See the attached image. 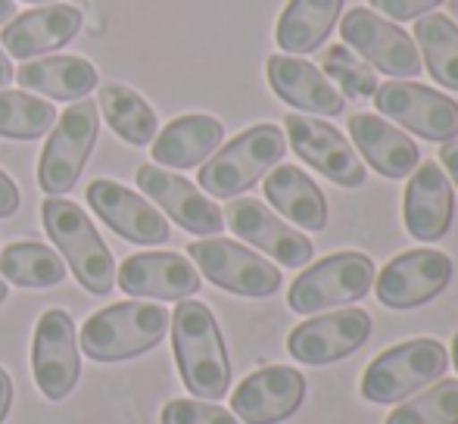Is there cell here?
Instances as JSON below:
<instances>
[{"mask_svg": "<svg viewBox=\"0 0 458 424\" xmlns=\"http://www.w3.org/2000/svg\"><path fill=\"white\" fill-rule=\"evenodd\" d=\"M119 287L131 297L182 303L199 291V272L182 253H134L119 266Z\"/></svg>", "mask_w": 458, "mask_h": 424, "instance_id": "cell-21", "label": "cell"}, {"mask_svg": "<svg viewBox=\"0 0 458 424\" xmlns=\"http://www.w3.org/2000/svg\"><path fill=\"white\" fill-rule=\"evenodd\" d=\"M13 75H16V69H13L10 56H6V50L0 47V88H6L13 81Z\"/></svg>", "mask_w": 458, "mask_h": 424, "instance_id": "cell-39", "label": "cell"}, {"mask_svg": "<svg viewBox=\"0 0 458 424\" xmlns=\"http://www.w3.org/2000/svg\"><path fill=\"white\" fill-rule=\"evenodd\" d=\"M222 140L225 125L218 119L203 113L178 115L153 138V163L165 169H193L203 165L222 147Z\"/></svg>", "mask_w": 458, "mask_h": 424, "instance_id": "cell-24", "label": "cell"}, {"mask_svg": "<svg viewBox=\"0 0 458 424\" xmlns=\"http://www.w3.org/2000/svg\"><path fill=\"white\" fill-rule=\"evenodd\" d=\"M31 371L35 384L47 400H66L79 384L81 359L75 321L66 310H47L38 318L31 343Z\"/></svg>", "mask_w": 458, "mask_h": 424, "instance_id": "cell-13", "label": "cell"}, {"mask_svg": "<svg viewBox=\"0 0 458 424\" xmlns=\"http://www.w3.org/2000/svg\"><path fill=\"white\" fill-rule=\"evenodd\" d=\"M453 362H455V369H458V331H455V337H453Z\"/></svg>", "mask_w": 458, "mask_h": 424, "instance_id": "cell-41", "label": "cell"}, {"mask_svg": "<svg viewBox=\"0 0 458 424\" xmlns=\"http://www.w3.org/2000/svg\"><path fill=\"white\" fill-rule=\"evenodd\" d=\"M88 203L109 228L119 237L131 243H165L169 241V222L159 216V209L140 194L128 191L125 184L109 182V178H97L85 191Z\"/></svg>", "mask_w": 458, "mask_h": 424, "instance_id": "cell-18", "label": "cell"}, {"mask_svg": "<svg viewBox=\"0 0 458 424\" xmlns=\"http://www.w3.org/2000/svg\"><path fill=\"white\" fill-rule=\"evenodd\" d=\"M440 165H443V172H446V178H453L458 184V140H446V144L440 147Z\"/></svg>", "mask_w": 458, "mask_h": 424, "instance_id": "cell-37", "label": "cell"}, {"mask_svg": "<svg viewBox=\"0 0 458 424\" xmlns=\"http://www.w3.org/2000/svg\"><path fill=\"white\" fill-rule=\"evenodd\" d=\"M16 19V4L13 0H0V25L13 22Z\"/></svg>", "mask_w": 458, "mask_h": 424, "instance_id": "cell-40", "label": "cell"}, {"mask_svg": "<svg viewBox=\"0 0 458 424\" xmlns=\"http://www.w3.org/2000/svg\"><path fill=\"white\" fill-rule=\"evenodd\" d=\"M371 337V316L356 306H344L327 316L306 318L287 337V352L302 365H331L352 356Z\"/></svg>", "mask_w": 458, "mask_h": 424, "instance_id": "cell-14", "label": "cell"}, {"mask_svg": "<svg viewBox=\"0 0 458 424\" xmlns=\"http://www.w3.org/2000/svg\"><path fill=\"white\" fill-rule=\"evenodd\" d=\"M100 131V109L94 100H75L63 115H56L50 138L38 163V184L44 194L63 197L79 184L85 163L91 157Z\"/></svg>", "mask_w": 458, "mask_h": 424, "instance_id": "cell-7", "label": "cell"}, {"mask_svg": "<svg viewBox=\"0 0 458 424\" xmlns=\"http://www.w3.org/2000/svg\"><path fill=\"white\" fill-rule=\"evenodd\" d=\"M19 209V188L4 169H0V218L16 216Z\"/></svg>", "mask_w": 458, "mask_h": 424, "instance_id": "cell-36", "label": "cell"}, {"mask_svg": "<svg viewBox=\"0 0 458 424\" xmlns=\"http://www.w3.org/2000/svg\"><path fill=\"white\" fill-rule=\"evenodd\" d=\"M169 312L157 303H115L81 327V352L94 362H122L153 350L169 331Z\"/></svg>", "mask_w": 458, "mask_h": 424, "instance_id": "cell-5", "label": "cell"}, {"mask_svg": "<svg viewBox=\"0 0 458 424\" xmlns=\"http://www.w3.org/2000/svg\"><path fill=\"white\" fill-rule=\"evenodd\" d=\"M453 212H455L453 182L440 169V163L437 159L418 163V169L411 172L409 184H405V200H403L405 231L415 241L434 243L449 231Z\"/></svg>", "mask_w": 458, "mask_h": 424, "instance_id": "cell-19", "label": "cell"}, {"mask_svg": "<svg viewBox=\"0 0 458 424\" xmlns=\"http://www.w3.org/2000/svg\"><path fill=\"white\" fill-rule=\"evenodd\" d=\"M340 10H344V0H290L275 25L277 47L287 56L318 50L337 25Z\"/></svg>", "mask_w": 458, "mask_h": 424, "instance_id": "cell-27", "label": "cell"}, {"mask_svg": "<svg viewBox=\"0 0 458 424\" xmlns=\"http://www.w3.org/2000/svg\"><path fill=\"white\" fill-rule=\"evenodd\" d=\"M10 406H13V381H10V375L0 369V424H4Z\"/></svg>", "mask_w": 458, "mask_h": 424, "instance_id": "cell-38", "label": "cell"}, {"mask_svg": "<svg viewBox=\"0 0 458 424\" xmlns=\"http://www.w3.org/2000/svg\"><path fill=\"white\" fill-rule=\"evenodd\" d=\"M163 424H241L228 409L206 400H172L163 409Z\"/></svg>", "mask_w": 458, "mask_h": 424, "instance_id": "cell-34", "label": "cell"}, {"mask_svg": "<svg viewBox=\"0 0 458 424\" xmlns=\"http://www.w3.org/2000/svg\"><path fill=\"white\" fill-rule=\"evenodd\" d=\"M6 293H10V291H6V281L0 278V303H4V300H6Z\"/></svg>", "mask_w": 458, "mask_h": 424, "instance_id": "cell-42", "label": "cell"}, {"mask_svg": "<svg viewBox=\"0 0 458 424\" xmlns=\"http://www.w3.org/2000/svg\"><path fill=\"white\" fill-rule=\"evenodd\" d=\"M97 109L103 113L106 125L113 128L122 140H128V144H134V147L153 144V138H157V131H159V119H157V113H153V106L147 104L134 88L119 85V81L100 88Z\"/></svg>", "mask_w": 458, "mask_h": 424, "instance_id": "cell-28", "label": "cell"}, {"mask_svg": "<svg viewBox=\"0 0 458 424\" xmlns=\"http://www.w3.org/2000/svg\"><path fill=\"white\" fill-rule=\"evenodd\" d=\"M13 81L50 100H85L97 88V69L85 56H41L25 60Z\"/></svg>", "mask_w": 458, "mask_h": 424, "instance_id": "cell-25", "label": "cell"}, {"mask_svg": "<svg viewBox=\"0 0 458 424\" xmlns=\"http://www.w3.org/2000/svg\"><path fill=\"white\" fill-rule=\"evenodd\" d=\"M41 218H44V231L56 243V250L66 256L79 284L88 293H94V297H103V293L113 291L115 284L113 253L103 243V237L97 234L94 222L85 216V209L63 200V197H47Z\"/></svg>", "mask_w": 458, "mask_h": 424, "instance_id": "cell-4", "label": "cell"}, {"mask_svg": "<svg viewBox=\"0 0 458 424\" xmlns=\"http://www.w3.org/2000/svg\"><path fill=\"white\" fill-rule=\"evenodd\" d=\"M321 72H325L327 79L334 81V88L350 100H368L377 91V75H374V69L368 66L362 56L352 54L346 44H331V47L325 50V56H321Z\"/></svg>", "mask_w": 458, "mask_h": 424, "instance_id": "cell-33", "label": "cell"}, {"mask_svg": "<svg viewBox=\"0 0 458 424\" xmlns=\"http://www.w3.org/2000/svg\"><path fill=\"white\" fill-rule=\"evenodd\" d=\"M374 268L371 256L344 250L331 253L300 272V278L290 284L287 306L300 316H318L325 310H344L350 303H359L374 287Z\"/></svg>", "mask_w": 458, "mask_h": 424, "instance_id": "cell-6", "label": "cell"}, {"mask_svg": "<svg viewBox=\"0 0 458 424\" xmlns=\"http://www.w3.org/2000/svg\"><path fill=\"white\" fill-rule=\"evenodd\" d=\"M172 350L182 381L193 400H222L228 396L231 362L225 350L222 327L206 303L182 300L172 312Z\"/></svg>", "mask_w": 458, "mask_h": 424, "instance_id": "cell-1", "label": "cell"}, {"mask_svg": "<svg viewBox=\"0 0 458 424\" xmlns=\"http://www.w3.org/2000/svg\"><path fill=\"white\" fill-rule=\"evenodd\" d=\"M284 128H287L290 147L296 157L312 165L315 172H321L327 182L340 184V188H362L365 184L368 169L362 157L352 150V144L331 122L290 113L284 119Z\"/></svg>", "mask_w": 458, "mask_h": 424, "instance_id": "cell-12", "label": "cell"}, {"mask_svg": "<svg viewBox=\"0 0 458 424\" xmlns=\"http://www.w3.org/2000/svg\"><path fill=\"white\" fill-rule=\"evenodd\" d=\"M415 44L428 72L449 91H458V25L443 13H428L415 22Z\"/></svg>", "mask_w": 458, "mask_h": 424, "instance_id": "cell-29", "label": "cell"}, {"mask_svg": "<svg viewBox=\"0 0 458 424\" xmlns=\"http://www.w3.org/2000/svg\"><path fill=\"white\" fill-rule=\"evenodd\" d=\"M138 188L150 197L153 203L165 209L172 222H178L184 231L199 237H216L225 228V216L197 184L187 178L175 175V172L157 169L153 163L138 169Z\"/></svg>", "mask_w": 458, "mask_h": 424, "instance_id": "cell-17", "label": "cell"}, {"mask_svg": "<svg viewBox=\"0 0 458 424\" xmlns=\"http://www.w3.org/2000/svg\"><path fill=\"white\" fill-rule=\"evenodd\" d=\"M29 4H54V0H29Z\"/></svg>", "mask_w": 458, "mask_h": 424, "instance_id": "cell-43", "label": "cell"}, {"mask_svg": "<svg viewBox=\"0 0 458 424\" xmlns=\"http://www.w3.org/2000/svg\"><path fill=\"white\" fill-rule=\"evenodd\" d=\"M56 109L29 91H4L0 88V138L38 140L54 128Z\"/></svg>", "mask_w": 458, "mask_h": 424, "instance_id": "cell-31", "label": "cell"}, {"mask_svg": "<svg viewBox=\"0 0 458 424\" xmlns=\"http://www.w3.org/2000/svg\"><path fill=\"white\" fill-rule=\"evenodd\" d=\"M384 424H458V381L440 377L424 394L393 409Z\"/></svg>", "mask_w": 458, "mask_h": 424, "instance_id": "cell-32", "label": "cell"}, {"mask_svg": "<svg viewBox=\"0 0 458 424\" xmlns=\"http://www.w3.org/2000/svg\"><path fill=\"white\" fill-rule=\"evenodd\" d=\"M284 153H287V138H284L281 128L272 125V122L253 125L206 159L197 175L199 188L206 194L218 197V200L241 197L259 178H266V172H272L281 163Z\"/></svg>", "mask_w": 458, "mask_h": 424, "instance_id": "cell-2", "label": "cell"}, {"mask_svg": "<svg viewBox=\"0 0 458 424\" xmlns=\"http://www.w3.org/2000/svg\"><path fill=\"white\" fill-rule=\"evenodd\" d=\"M191 259L203 272L206 281L237 297H272L281 287V268L272 266L266 256L228 237H203L187 247Z\"/></svg>", "mask_w": 458, "mask_h": 424, "instance_id": "cell-9", "label": "cell"}, {"mask_svg": "<svg viewBox=\"0 0 458 424\" xmlns=\"http://www.w3.org/2000/svg\"><path fill=\"white\" fill-rule=\"evenodd\" d=\"M228 228L234 231L241 241L253 243L266 256L287 268H302L312 259V241L290 228L284 218H277L262 200L253 197H241V200L228 203V212H222Z\"/></svg>", "mask_w": 458, "mask_h": 424, "instance_id": "cell-16", "label": "cell"}, {"mask_svg": "<svg viewBox=\"0 0 458 424\" xmlns=\"http://www.w3.org/2000/svg\"><path fill=\"white\" fill-rule=\"evenodd\" d=\"M374 13H384V19H396V22H409V19H421L430 10L443 4V0H368Z\"/></svg>", "mask_w": 458, "mask_h": 424, "instance_id": "cell-35", "label": "cell"}, {"mask_svg": "<svg viewBox=\"0 0 458 424\" xmlns=\"http://www.w3.org/2000/svg\"><path fill=\"white\" fill-rule=\"evenodd\" d=\"M350 138L356 150L365 157L362 163H368L377 175L390 178V182L409 178L421 163V150H418L415 140L374 113L350 115Z\"/></svg>", "mask_w": 458, "mask_h": 424, "instance_id": "cell-23", "label": "cell"}, {"mask_svg": "<svg viewBox=\"0 0 458 424\" xmlns=\"http://www.w3.org/2000/svg\"><path fill=\"white\" fill-rule=\"evenodd\" d=\"M374 106H377L380 115H386L390 122H396L405 131L418 134L424 140L446 144V140L458 138L455 100L411 79H393L386 85H377Z\"/></svg>", "mask_w": 458, "mask_h": 424, "instance_id": "cell-10", "label": "cell"}, {"mask_svg": "<svg viewBox=\"0 0 458 424\" xmlns=\"http://www.w3.org/2000/svg\"><path fill=\"white\" fill-rule=\"evenodd\" d=\"M306 400V377L287 365H268L243 377L231 394V412L243 424H281Z\"/></svg>", "mask_w": 458, "mask_h": 424, "instance_id": "cell-15", "label": "cell"}, {"mask_svg": "<svg viewBox=\"0 0 458 424\" xmlns=\"http://www.w3.org/2000/svg\"><path fill=\"white\" fill-rule=\"evenodd\" d=\"M0 278L16 287H56L66 278V262L47 243L19 241L0 253Z\"/></svg>", "mask_w": 458, "mask_h": 424, "instance_id": "cell-30", "label": "cell"}, {"mask_svg": "<svg viewBox=\"0 0 458 424\" xmlns=\"http://www.w3.org/2000/svg\"><path fill=\"white\" fill-rule=\"evenodd\" d=\"M340 38L368 66L390 79H418L424 69L415 38L374 13L371 6H356L346 13L340 22Z\"/></svg>", "mask_w": 458, "mask_h": 424, "instance_id": "cell-8", "label": "cell"}, {"mask_svg": "<svg viewBox=\"0 0 458 424\" xmlns=\"http://www.w3.org/2000/svg\"><path fill=\"white\" fill-rule=\"evenodd\" d=\"M266 200L290 218V225L306 231L327 228V200L321 188L296 165H275L266 175Z\"/></svg>", "mask_w": 458, "mask_h": 424, "instance_id": "cell-26", "label": "cell"}, {"mask_svg": "<svg viewBox=\"0 0 458 424\" xmlns=\"http://www.w3.org/2000/svg\"><path fill=\"white\" fill-rule=\"evenodd\" d=\"M268 85L284 104L302 109L312 115H340L346 106L344 94L334 88V81L321 72L315 63L302 60V56L275 54L266 63Z\"/></svg>", "mask_w": 458, "mask_h": 424, "instance_id": "cell-22", "label": "cell"}, {"mask_svg": "<svg viewBox=\"0 0 458 424\" xmlns=\"http://www.w3.org/2000/svg\"><path fill=\"white\" fill-rule=\"evenodd\" d=\"M449 369V352L440 340L415 337L384 350L371 359V365L362 375V396L377 406L405 403L418 390L440 381Z\"/></svg>", "mask_w": 458, "mask_h": 424, "instance_id": "cell-3", "label": "cell"}, {"mask_svg": "<svg viewBox=\"0 0 458 424\" xmlns=\"http://www.w3.org/2000/svg\"><path fill=\"white\" fill-rule=\"evenodd\" d=\"M85 25L79 6L72 4H44L4 25V50L16 60H38L41 54L66 47Z\"/></svg>", "mask_w": 458, "mask_h": 424, "instance_id": "cell-20", "label": "cell"}, {"mask_svg": "<svg viewBox=\"0 0 458 424\" xmlns=\"http://www.w3.org/2000/svg\"><path fill=\"white\" fill-rule=\"evenodd\" d=\"M453 259L440 250H409L399 253L374 275V293L386 310H415L440 297L453 281Z\"/></svg>", "mask_w": 458, "mask_h": 424, "instance_id": "cell-11", "label": "cell"}]
</instances>
